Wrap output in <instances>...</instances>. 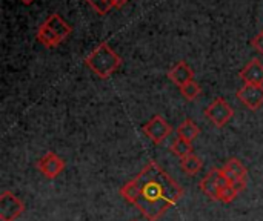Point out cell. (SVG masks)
Wrapping results in <instances>:
<instances>
[{
  "mask_svg": "<svg viewBox=\"0 0 263 221\" xmlns=\"http://www.w3.org/2000/svg\"><path fill=\"white\" fill-rule=\"evenodd\" d=\"M120 195L148 221H159L183 197V188L157 163L149 162L120 188Z\"/></svg>",
  "mask_w": 263,
  "mask_h": 221,
  "instance_id": "cell-1",
  "label": "cell"
},
{
  "mask_svg": "<svg viewBox=\"0 0 263 221\" xmlns=\"http://www.w3.org/2000/svg\"><path fill=\"white\" fill-rule=\"evenodd\" d=\"M85 65L99 78L106 80L120 68L122 58L106 42H102L85 57Z\"/></svg>",
  "mask_w": 263,
  "mask_h": 221,
  "instance_id": "cell-2",
  "label": "cell"
},
{
  "mask_svg": "<svg viewBox=\"0 0 263 221\" xmlns=\"http://www.w3.org/2000/svg\"><path fill=\"white\" fill-rule=\"evenodd\" d=\"M230 180L227 178V175L223 174L222 168H213L199 183L200 191L214 202H219L220 198V192L222 189H225L227 186H230Z\"/></svg>",
  "mask_w": 263,
  "mask_h": 221,
  "instance_id": "cell-3",
  "label": "cell"
},
{
  "mask_svg": "<svg viewBox=\"0 0 263 221\" xmlns=\"http://www.w3.org/2000/svg\"><path fill=\"white\" fill-rule=\"evenodd\" d=\"M25 212V203L11 191L0 194V220L15 221Z\"/></svg>",
  "mask_w": 263,
  "mask_h": 221,
  "instance_id": "cell-4",
  "label": "cell"
},
{
  "mask_svg": "<svg viewBox=\"0 0 263 221\" xmlns=\"http://www.w3.org/2000/svg\"><path fill=\"white\" fill-rule=\"evenodd\" d=\"M234 115L233 108L225 98H216L206 109H205V117L216 126V128H223Z\"/></svg>",
  "mask_w": 263,
  "mask_h": 221,
  "instance_id": "cell-5",
  "label": "cell"
},
{
  "mask_svg": "<svg viewBox=\"0 0 263 221\" xmlns=\"http://www.w3.org/2000/svg\"><path fill=\"white\" fill-rule=\"evenodd\" d=\"M142 131L149 140H153L156 145H160L170 137V134L173 132V126L162 115H154L151 120H148V123L143 125Z\"/></svg>",
  "mask_w": 263,
  "mask_h": 221,
  "instance_id": "cell-6",
  "label": "cell"
},
{
  "mask_svg": "<svg viewBox=\"0 0 263 221\" xmlns=\"http://www.w3.org/2000/svg\"><path fill=\"white\" fill-rule=\"evenodd\" d=\"M236 95L250 111H259L263 106V85L245 83Z\"/></svg>",
  "mask_w": 263,
  "mask_h": 221,
  "instance_id": "cell-7",
  "label": "cell"
},
{
  "mask_svg": "<svg viewBox=\"0 0 263 221\" xmlns=\"http://www.w3.org/2000/svg\"><path fill=\"white\" fill-rule=\"evenodd\" d=\"M35 168L43 174V177H46L48 180H54L63 172L65 160L59 157L55 152H46L43 157L37 160Z\"/></svg>",
  "mask_w": 263,
  "mask_h": 221,
  "instance_id": "cell-8",
  "label": "cell"
},
{
  "mask_svg": "<svg viewBox=\"0 0 263 221\" xmlns=\"http://www.w3.org/2000/svg\"><path fill=\"white\" fill-rule=\"evenodd\" d=\"M239 77L245 83L263 85V63L259 58H251L239 72Z\"/></svg>",
  "mask_w": 263,
  "mask_h": 221,
  "instance_id": "cell-9",
  "label": "cell"
},
{
  "mask_svg": "<svg viewBox=\"0 0 263 221\" xmlns=\"http://www.w3.org/2000/svg\"><path fill=\"white\" fill-rule=\"evenodd\" d=\"M168 78L176 85V86H183L188 82L194 80V71L193 68L186 63V62H179L177 65H174L170 72H168Z\"/></svg>",
  "mask_w": 263,
  "mask_h": 221,
  "instance_id": "cell-10",
  "label": "cell"
},
{
  "mask_svg": "<svg viewBox=\"0 0 263 221\" xmlns=\"http://www.w3.org/2000/svg\"><path fill=\"white\" fill-rule=\"evenodd\" d=\"M223 174L227 175V178L230 180L231 185L239 183V182H247L248 178V171L243 166V163L237 158H231L225 163V166L222 168Z\"/></svg>",
  "mask_w": 263,
  "mask_h": 221,
  "instance_id": "cell-11",
  "label": "cell"
},
{
  "mask_svg": "<svg viewBox=\"0 0 263 221\" xmlns=\"http://www.w3.org/2000/svg\"><path fill=\"white\" fill-rule=\"evenodd\" d=\"M45 23L59 35V38L63 42L71 32H72V28L57 14V12H52L51 15H48L46 17V20H45Z\"/></svg>",
  "mask_w": 263,
  "mask_h": 221,
  "instance_id": "cell-12",
  "label": "cell"
},
{
  "mask_svg": "<svg viewBox=\"0 0 263 221\" xmlns=\"http://www.w3.org/2000/svg\"><path fill=\"white\" fill-rule=\"evenodd\" d=\"M37 42H40L45 48H55L62 43V40L59 38V35L43 22L39 29H37Z\"/></svg>",
  "mask_w": 263,
  "mask_h": 221,
  "instance_id": "cell-13",
  "label": "cell"
},
{
  "mask_svg": "<svg viewBox=\"0 0 263 221\" xmlns=\"http://www.w3.org/2000/svg\"><path fill=\"white\" fill-rule=\"evenodd\" d=\"M199 135H200V128L191 118H185L177 128V137L185 138L186 142H193Z\"/></svg>",
  "mask_w": 263,
  "mask_h": 221,
  "instance_id": "cell-14",
  "label": "cell"
},
{
  "mask_svg": "<svg viewBox=\"0 0 263 221\" xmlns=\"http://www.w3.org/2000/svg\"><path fill=\"white\" fill-rule=\"evenodd\" d=\"M180 168L185 174L196 175L203 168V160L200 157H197L196 154H190V155L180 158Z\"/></svg>",
  "mask_w": 263,
  "mask_h": 221,
  "instance_id": "cell-15",
  "label": "cell"
},
{
  "mask_svg": "<svg viewBox=\"0 0 263 221\" xmlns=\"http://www.w3.org/2000/svg\"><path fill=\"white\" fill-rule=\"evenodd\" d=\"M85 2L89 3L91 8L100 15L108 14L112 8H122L126 3L125 0H85Z\"/></svg>",
  "mask_w": 263,
  "mask_h": 221,
  "instance_id": "cell-16",
  "label": "cell"
},
{
  "mask_svg": "<svg viewBox=\"0 0 263 221\" xmlns=\"http://www.w3.org/2000/svg\"><path fill=\"white\" fill-rule=\"evenodd\" d=\"M170 149H171V152H173L174 155H177V157H180V158H183V157L193 154V145H191V142H186L185 138H180V137H177V138L173 142V145H171Z\"/></svg>",
  "mask_w": 263,
  "mask_h": 221,
  "instance_id": "cell-17",
  "label": "cell"
},
{
  "mask_svg": "<svg viewBox=\"0 0 263 221\" xmlns=\"http://www.w3.org/2000/svg\"><path fill=\"white\" fill-rule=\"evenodd\" d=\"M180 89V94H182V97L185 98V100H188V102H193V100H196L200 94H202V86L196 82V80H191V82H188L186 85H183V86H180L179 88Z\"/></svg>",
  "mask_w": 263,
  "mask_h": 221,
  "instance_id": "cell-18",
  "label": "cell"
},
{
  "mask_svg": "<svg viewBox=\"0 0 263 221\" xmlns=\"http://www.w3.org/2000/svg\"><path fill=\"white\" fill-rule=\"evenodd\" d=\"M237 195H239V192L233 188V185H230V186H227L225 189H222L219 202H222V203H225V205H230L231 202L236 200Z\"/></svg>",
  "mask_w": 263,
  "mask_h": 221,
  "instance_id": "cell-19",
  "label": "cell"
},
{
  "mask_svg": "<svg viewBox=\"0 0 263 221\" xmlns=\"http://www.w3.org/2000/svg\"><path fill=\"white\" fill-rule=\"evenodd\" d=\"M251 46H253V49L256 51V52H259V54H262L263 55V31H259L253 38H251Z\"/></svg>",
  "mask_w": 263,
  "mask_h": 221,
  "instance_id": "cell-20",
  "label": "cell"
},
{
  "mask_svg": "<svg viewBox=\"0 0 263 221\" xmlns=\"http://www.w3.org/2000/svg\"><path fill=\"white\" fill-rule=\"evenodd\" d=\"M23 5H31V3H34V0H20Z\"/></svg>",
  "mask_w": 263,
  "mask_h": 221,
  "instance_id": "cell-21",
  "label": "cell"
},
{
  "mask_svg": "<svg viewBox=\"0 0 263 221\" xmlns=\"http://www.w3.org/2000/svg\"><path fill=\"white\" fill-rule=\"evenodd\" d=\"M131 221H137V220H131Z\"/></svg>",
  "mask_w": 263,
  "mask_h": 221,
  "instance_id": "cell-22",
  "label": "cell"
},
{
  "mask_svg": "<svg viewBox=\"0 0 263 221\" xmlns=\"http://www.w3.org/2000/svg\"><path fill=\"white\" fill-rule=\"evenodd\" d=\"M125 2H128V0H125Z\"/></svg>",
  "mask_w": 263,
  "mask_h": 221,
  "instance_id": "cell-23",
  "label": "cell"
}]
</instances>
